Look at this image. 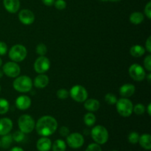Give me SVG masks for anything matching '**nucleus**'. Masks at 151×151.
<instances>
[{"instance_id":"42","label":"nucleus","mask_w":151,"mask_h":151,"mask_svg":"<svg viewBox=\"0 0 151 151\" xmlns=\"http://www.w3.org/2000/svg\"><path fill=\"white\" fill-rule=\"evenodd\" d=\"M147 114H148L149 116H150L151 115V103H149L148 106H147Z\"/></svg>"},{"instance_id":"41","label":"nucleus","mask_w":151,"mask_h":151,"mask_svg":"<svg viewBox=\"0 0 151 151\" xmlns=\"http://www.w3.org/2000/svg\"><path fill=\"white\" fill-rule=\"evenodd\" d=\"M10 151H24V150L22 148V147H13L12 149H10Z\"/></svg>"},{"instance_id":"49","label":"nucleus","mask_w":151,"mask_h":151,"mask_svg":"<svg viewBox=\"0 0 151 151\" xmlns=\"http://www.w3.org/2000/svg\"><path fill=\"white\" fill-rule=\"evenodd\" d=\"M112 151H116V150H112Z\"/></svg>"},{"instance_id":"2","label":"nucleus","mask_w":151,"mask_h":151,"mask_svg":"<svg viewBox=\"0 0 151 151\" xmlns=\"http://www.w3.org/2000/svg\"><path fill=\"white\" fill-rule=\"evenodd\" d=\"M32 79L27 75L16 77L13 83V86L16 91L22 93H26L30 91L32 88Z\"/></svg>"},{"instance_id":"19","label":"nucleus","mask_w":151,"mask_h":151,"mask_svg":"<svg viewBox=\"0 0 151 151\" xmlns=\"http://www.w3.org/2000/svg\"><path fill=\"white\" fill-rule=\"evenodd\" d=\"M100 103L97 100L94 98L88 99L84 101V108L88 112H95L100 109Z\"/></svg>"},{"instance_id":"33","label":"nucleus","mask_w":151,"mask_h":151,"mask_svg":"<svg viewBox=\"0 0 151 151\" xmlns=\"http://www.w3.org/2000/svg\"><path fill=\"white\" fill-rule=\"evenodd\" d=\"M54 5L58 10H62L66 7V2L64 0H56L54 2Z\"/></svg>"},{"instance_id":"26","label":"nucleus","mask_w":151,"mask_h":151,"mask_svg":"<svg viewBox=\"0 0 151 151\" xmlns=\"http://www.w3.org/2000/svg\"><path fill=\"white\" fill-rule=\"evenodd\" d=\"M9 102L4 98H0V114H4L9 111Z\"/></svg>"},{"instance_id":"36","label":"nucleus","mask_w":151,"mask_h":151,"mask_svg":"<svg viewBox=\"0 0 151 151\" xmlns=\"http://www.w3.org/2000/svg\"><path fill=\"white\" fill-rule=\"evenodd\" d=\"M7 46L3 41H0V55H4L7 52Z\"/></svg>"},{"instance_id":"8","label":"nucleus","mask_w":151,"mask_h":151,"mask_svg":"<svg viewBox=\"0 0 151 151\" xmlns=\"http://www.w3.org/2000/svg\"><path fill=\"white\" fill-rule=\"evenodd\" d=\"M130 76L137 82H141L146 78V72L144 68L138 63H134L131 65L128 69Z\"/></svg>"},{"instance_id":"6","label":"nucleus","mask_w":151,"mask_h":151,"mask_svg":"<svg viewBox=\"0 0 151 151\" xmlns=\"http://www.w3.org/2000/svg\"><path fill=\"white\" fill-rule=\"evenodd\" d=\"M19 128L24 134H29L34 130L35 122L33 118L29 114H23L18 120Z\"/></svg>"},{"instance_id":"13","label":"nucleus","mask_w":151,"mask_h":151,"mask_svg":"<svg viewBox=\"0 0 151 151\" xmlns=\"http://www.w3.org/2000/svg\"><path fill=\"white\" fill-rule=\"evenodd\" d=\"M16 106L18 109L22 111H25L29 109L32 104V100L27 95H21L16 98Z\"/></svg>"},{"instance_id":"10","label":"nucleus","mask_w":151,"mask_h":151,"mask_svg":"<svg viewBox=\"0 0 151 151\" xmlns=\"http://www.w3.org/2000/svg\"><path fill=\"white\" fill-rule=\"evenodd\" d=\"M2 71L4 75L9 78H16L20 75L21 68L16 62L10 61L4 63Z\"/></svg>"},{"instance_id":"23","label":"nucleus","mask_w":151,"mask_h":151,"mask_svg":"<svg viewBox=\"0 0 151 151\" xmlns=\"http://www.w3.org/2000/svg\"><path fill=\"white\" fill-rule=\"evenodd\" d=\"M13 137L10 134H6V135L2 136V138L0 139V146L4 149H7L10 147L13 143Z\"/></svg>"},{"instance_id":"32","label":"nucleus","mask_w":151,"mask_h":151,"mask_svg":"<svg viewBox=\"0 0 151 151\" xmlns=\"http://www.w3.org/2000/svg\"><path fill=\"white\" fill-rule=\"evenodd\" d=\"M56 95L58 97L60 100H66L68 98L69 95V92L65 88H60V89L58 90Z\"/></svg>"},{"instance_id":"44","label":"nucleus","mask_w":151,"mask_h":151,"mask_svg":"<svg viewBox=\"0 0 151 151\" xmlns=\"http://www.w3.org/2000/svg\"><path fill=\"white\" fill-rule=\"evenodd\" d=\"M3 75H4V72H3L2 70H1V69H0V78H2Z\"/></svg>"},{"instance_id":"28","label":"nucleus","mask_w":151,"mask_h":151,"mask_svg":"<svg viewBox=\"0 0 151 151\" xmlns=\"http://www.w3.org/2000/svg\"><path fill=\"white\" fill-rule=\"evenodd\" d=\"M146 109L142 103H137L133 108V112L137 115H142L145 112Z\"/></svg>"},{"instance_id":"17","label":"nucleus","mask_w":151,"mask_h":151,"mask_svg":"<svg viewBox=\"0 0 151 151\" xmlns=\"http://www.w3.org/2000/svg\"><path fill=\"white\" fill-rule=\"evenodd\" d=\"M49 81H50V79L47 75L44 74H38V75L35 77L32 83L36 88H44L49 84Z\"/></svg>"},{"instance_id":"7","label":"nucleus","mask_w":151,"mask_h":151,"mask_svg":"<svg viewBox=\"0 0 151 151\" xmlns=\"http://www.w3.org/2000/svg\"><path fill=\"white\" fill-rule=\"evenodd\" d=\"M69 95L75 101L78 103H83L88 98V91L83 86L75 85L70 89Z\"/></svg>"},{"instance_id":"46","label":"nucleus","mask_w":151,"mask_h":151,"mask_svg":"<svg viewBox=\"0 0 151 151\" xmlns=\"http://www.w3.org/2000/svg\"><path fill=\"white\" fill-rule=\"evenodd\" d=\"M109 1H114V2H115V1H120V0H109Z\"/></svg>"},{"instance_id":"25","label":"nucleus","mask_w":151,"mask_h":151,"mask_svg":"<svg viewBox=\"0 0 151 151\" xmlns=\"http://www.w3.org/2000/svg\"><path fill=\"white\" fill-rule=\"evenodd\" d=\"M52 151H65L66 149V145L62 139H57L52 145Z\"/></svg>"},{"instance_id":"31","label":"nucleus","mask_w":151,"mask_h":151,"mask_svg":"<svg viewBox=\"0 0 151 151\" xmlns=\"http://www.w3.org/2000/svg\"><path fill=\"white\" fill-rule=\"evenodd\" d=\"M47 52V46L44 44H39L36 47V53L40 56L45 55L46 53Z\"/></svg>"},{"instance_id":"20","label":"nucleus","mask_w":151,"mask_h":151,"mask_svg":"<svg viewBox=\"0 0 151 151\" xmlns=\"http://www.w3.org/2000/svg\"><path fill=\"white\" fill-rule=\"evenodd\" d=\"M139 142L142 147L147 150L151 149V137L149 134H144L139 136Z\"/></svg>"},{"instance_id":"18","label":"nucleus","mask_w":151,"mask_h":151,"mask_svg":"<svg viewBox=\"0 0 151 151\" xmlns=\"http://www.w3.org/2000/svg\"><path fill=\"white\" fill-rule=\"evenodd\" d=\"M36 147L38 151H50L52 147L51 140L47 137H41L37 142Z\"/></svg>"},{"instance_id":"45","label":"nucleus","mask_w":151,"mask_h":151,"mask_svg":"<svg viewBox=\"0 0 151 151\" xmlns=\"http://www.w3.org/2000/svg\"><path fill=\"white\" fill-rule=\"evenodd\" d=\"M1 65H2V60H1V58H0V66H1Z\"/></svg>"},{"instance_id":"16","label":"nucleus","mask_w":151,"mask_h":151,"mask_svg":"<svg viewBox=\"0 0 151 151\" xmlns=\"http://www.w3.org/2000/svg\"><path fill=\"white\" fill-rule=\"evenodd\" d=\"M135 86L131 83H125L119 88V94L122 97L125 98L131 97L135 93Z\"/></svg>"},{"instance_id":"30","label":"nucleus","mask_w":151,"mask_h":151,"mask_svg":"<svg viewBox=\"0 0 151 151\" xmlns=\"http://www.w3.org/2000/svg\"><path fill=\"white\" fill-rule=\"evenodd\" d=\"M25 134H24L23 132L19 130V131H16L13 133V134L12 135L13 137V141L16 142H21L23 141L25 138Z\"/></svg>"},{"instance_id":"22","label":"nucleus","mask_w":151,"mask_h":151,"mask_svg":"<svg viewBox=\"0 0 151 151\" xmlns=\"http://www.w3.org/2000/svg\"><path fill=\"white\" fill-rule=\"evenodd\" d=\"M145 16L140 12H134L130 16V22L134 24H140L143 22Z\"/></svg>"},{"instance_id":"15","label":"nucleus","mask_w":151,"mask_h":151,"mask_svg":"<svg viewBox=\"0 0 151 151\" xmlns=\"http://www.w3.org/2000/svg\"><path fill=\"white\" fill-rule=\"evenodd\" d=\"M3 4L7 12L15 13L19 10L20 1L19 0H3Z\"/></svg>"},{"instance_id":"1","label":"nucleus","mask_w":151,"mask_h":151,"mask_svg":"<svg viewBox=\"0 0 151 151\" xmlns=\"http://www.w3.org/2000/svg\"><path fill=\"white\" fill-rule=\"evenodd\" d=\"M58 122L55 118L46 115L41 116L35 123V128L38 135L41 137H49L54 134L58 128Z\"/></svg>"},{"instance_id":"3","label":"nucleus","mask_w":151,"mask_h":151,"mask_svg":"<svg viewBox=\"0 0 151 151\" xmlns=\"http://www.w3.org/2000/svg\"><path fill=\"white\" fill-rule=\"evenodd\" d=\"M116 108L118 114L123 117H129L133 113V105L132 102L128 98L122 97L117 100L116 103Z\"/></svg>"},{"instance_id":"4","label":"nucleus","mask_w":151,"mask_h":151,"mask_svg":"<svg viewBox=\"0 0 151 151\" xmlns=\"http://www.w3.org/2000/svg\"><path fill=\"white\" fill-rule=\"evenodd\" d=\"M93 140L98 145H104L109 140V131L103 125H96L91 131Z\"/></svg>"},{"instance_id":"38","label":"nucleus","mask_w":151,"mask_h":151,"mask_svg":"<svg viewBox=\"0 0 151 151\" xmlns=\"http://www.w3.org/2000/svg\"><path fill=\"white\" fill-rule=\"evenodd\" d=\"M59 133H60V136L62 137H67L69 134V129L66 126H62L59 130Z\"/></svg>"},{"instance_id":"43","label":"nucleus","mask_w":151,"mask_h":151,"mask_svg":"<svg viewBox=\"0 0 151 151\" xmlns=\"http://www.w3.org/2000/svg\"><path fill=\"white\" fill-rule=\"evenodd\" d=\"M150 80H151V74H148V75H147V81H148L149 82H150Z\"/></svg>"},{"instance_id":"9","label":"nucleus","mask_w":151,"mask_h":151,"mask_svg":"<svg viewBox=\"0 0 151 151\" xmlns=\"http://www.w3.org/2000/svg\"><path fill=\"white\" fill-rule=\"evenodd\" d=\"M51 63L46 56H39L34 63V69L38 74H44L50 69Z\"/></svg>"},{"instance_id":"47","label":"nucleus","mask_w":151,"mask_h":151,"mask_svg":"<svg viewBox=\"0 0 151 151\" xmlns=\"http://www.w3.org/2000/svg\"><path fill=\"white\" fill-rule=\"evenodd\" d=\"M100 1H109V0H100Z\"/></svg>"},{"instance_id":"35","label":"nucleus","mask_w":151,"mask_h":151,"mask_svg":"<svg viewBox=\"0 0 151 151\" xmlns=\"http://www.w3.org/2000/svg\"><path fill=\"white\" fill-rule=\"evenodd\" d=\"M86 151H102L100 145L97 143H91L87 147Z\"/></svg>"},{"instance_id":"34","label":"nucleus","mask_w":151,"mask_h":151,"mask_svg":"<svg viewBox=\"0 0 151 151\" xmlns=\"http://www.w3.org/2000/svg\"><path fill=\"white\" fill-rule=\"evenodd\" d=\"M144 66L148 72L151 71V55H148L144 59Z\"/></svg>"},{"instance_id":"37","label":"nucleus","mask_w":151,"mask_h":151,"mask_svg":"<svg viewBox=\"0 0 151 151\" xmlns=\"http://www.w3.org/2000/svg\"><path fill=\"white\" fill-rule=\"evenodd\" d=\"M145 16L148 18L149 19H151V2L149 1L147 4H146L145 7Z\"/></svg>"},{"instance_id":"48","label":"nucleus","mask_w":151,"mask_h":151,"mask_svg":"<svg viewBox=\"0 0 151 151\" xmlns=\"http://www.w3.org/2000/svg\"><path fill=\"white\" fill-rule=\"evenodd\" d=\"M1 86H0V91H1Z\"/></svg>"},{"instance_id":"11","label":"nucleus","mask_w":151,"mask_h":151,"mask_svg":"<svg viewBox=\"0 0 151 151\" xmlns=\"http://www.w3.org/2000/svg\"><path fill=\"white\" fill-rule=\"evenodd\" d=\"M66 142L70 147L77 149L83 145L84 138L79 133H72L66 137Z\"/></svg>"},{"instance_id":"14","label":"nucleus","mask_w":151,"mask_h":151,"mask_svg":"<svg viewBox=\"0 0 151 151\" xmlns=\"http://www.w3.org/2000/svg\"><path fill=\"white\" fill-rule=\"evenodd\" d=\"M13 122L7 117L0 119V136L9 134L13 128Z\"/></svg>"},{"instance_id":"5","label":"nucleus","mask_w":151,"mask_h":151,"mask_svg":"<svg viewBox=\"0 0 151 151\" xmlns=\"http://www.w3.org/2000/svg\"><path fill=\"white\" fill-rule=\"evenodd\" d=\"M9 58L12 61L22 62L26 58L27 55V48L22 44H16L13 45L9 51Z\"/></svg>"},{"instance_id":"12","label":"nucleus","mask_w":151,"mask_h":151,"mask_svg":"<svg viewBox=\"0 0 151 151\" xmlns=\"http://www.w3.org/2000/svg\"><path fill=\"white\" fill-rule=\"evenodd\" d=\"M19 21L25 25L32 24L35 21V15L28 9H23L19 13Z\"/></svg>"},{"instance_id":"39","label":"nucleus","mask_w":151,"mask_h":151,"mask_svg":"<svg viewBox=\"0 0 151 151\" xmlns=\"http://www.w3.org/2000/svg\"><path fill=\"white\" fill-rule=\"evenodd\" d=\"M145 50L149 53L151 52V36H149L145 42Z\"/></svg>"},{"instance_id":"29","label":"nucleus","mask_w":151,"mask_h":151,"mask_svg":"<svg viewBox=\"0 0 151 151\" xmlns=\"http://www.w3.org/2000/svg\"><path fill=\"white\" fill-rule=\"evenodd\" d=\"M128 141L130 143L133 145H135L139 142V134L136 131H132L128 135Z\"/></svg>"},{"instance_id":"24","label":"nucleus","mask_w":151,"mask_h":151,"mask_svg":"<svg viewBox=\"0 0 151 151\" xmlns=\"http://www.w3.org/2000/svg\"><path fill=\"white\" fill-rule=\"evenodd\" d=\"M83 121L85 125H86L87 126H93L96 122L95 115H94L92 112H88V113L84 115Z\"/></svg>"},{"instance_id":"40","label":"nucleus","mask_w":151,"mask_h":151,"mask_svg":"<svg viewBox=\"0 0 151 151\" xmlns=\"http://www.w3.org/2000/svg\"><path fill=\"white\" fill-rule=\"evenodd\" d=\"M42 2L47 6H52L54 4V2L55 0H41Z\"/></svg>"},{"instance_id":"21","label":"nucleus","mask_w":151,"mask_h":151,"mask_svg":"<svg viewBox=\"0 0 151 151\" xmlns=\"http://www.w3.org/2000/svg\"><path fill=\"white\" fill-rule=\"evenodd\" d=\"M130 53L133 57L139 58L144 55V54L145 53V49L142 45L136 44V45L131 47V50H130Z\"/></svg>"},{"instance_id":"27","label":"nucleus","mask_w":151,"mask_h":151,"mask_svg":"<svg viewBox=\"0 0 151 151\" xmlns=\"http://www.w3.org/2000/svg\"><path fill=\"white\" fill-rule=\"evenodd\" d=\"M105 101L106 102L107 104L113 106V105L116 104V101H117V97L112 93H108L105 96Z\"/></svg>"}]
</instances>
